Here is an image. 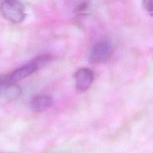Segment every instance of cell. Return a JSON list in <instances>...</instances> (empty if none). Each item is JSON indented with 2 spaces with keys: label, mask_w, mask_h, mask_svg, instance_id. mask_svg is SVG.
<instances>
[{
  "label": "cell",
  "mask_w": 153,
  "mask_h": 153,
  "mask_svg": "<svg viewBox=\"0 0 153 153\" xmlns=\"http://www.w3.org/2000/svg\"><path fill=\"white\" fill-rule=\"evenodd\" d=\"M50 59L51 57L48 55H40L34 58L28 64H24L22 67L14 70L7 76H3V78L4 80L10 83H16L35 73L39 67L49 62Z\"/></svg>",
  "instance_id": "cell-1"
},
{
  "label": "cell",
  "mask_w": 153,
  "mask_h": 153,
  "mask_svg": "<svg viewBox=\"0 0 153 153\" xmlns=\"http://www.w3.org/2000/svg\"><path fill=\"white\" fill-rule=\"evenodd\" d=\"M0 12L3 18L13 24L22 22L26 16L25 7L19 0H1Z\"/></svg>",
  "instance_id": "cell-2"
},
{
  "label": "cell",
  "mask_w": 153,
  "mask_h": 153,
  "mask_svg": "<svg viewBox=\"0 0 153 153\" xmlns=\"http://www.w3.org/2000/svg\"><path fill=\"white\" fill-rule=\"evenodd\" d=\"M113 52V46L108 40H101L91 49L89 55V61L91 64H102L107 61Z\"/></svg>",
  "instance_id": "cell-3"
},
{
  "label": "cell",
  "mask_w": 153,
  "mask_h": 153,
  "mask_svg": "<svg viewBox=\"0 0 153 153\" xmlns=\"http://www.w3.org/2000/svg\"><path fill=\"white\" fill-rule=\"evenodd\" d=\"M76 88L79 93L88 91L92 85L94 80V72L89 68H80L74 74Z\"/></svg>",
  "instance_id": "cell-4"
},
{
  "label": "cell",
  "mask_w": 153,
  "mask_h": 153,
  "mask_svg": "<svg viewBox=\"0 0 153 153\" xmlns=\"http://www.w3.org/2000/svg\"><path fill=\"white\" fill-rule=\"evenodd\" d=\"M1 78L2 84H1V91H0V97L10 101L16 100V99L19 98L22 93L20 87L16 85V83H10L5 81L3 76Z\"/></svg>",
  "instance_id": "cell-5"
},
{
  "label": "cell",
  "mask_w": 153,
  "mask_h": 153,
  "mask_svg": "<svg viewBox=\"0 0 153 153\" xmlns=\"http://www.w3.org/2000/svg\"><path fill=\"white\" fill-rule=\"evenodd\" d=\"M54 100L48 95H37L33 97L30 102V107L33 111L41 112L52 107Z\"/></svg>",
  "instance_id": "cell-6"
},
{
  "label": "cell",
  "mask_w": 153,
  "mask_h": 153,
  "mask_svg": "<svg viewBox=\"0 0 153 153\" xmlns=\"http://www.w3.org/2000/svg\"><path fill=\"white\" fill-rule=\"evenodd\" d=\"M143 5L145 10L149 13L150 16H152L153 12V4L152 0H143Z\"/></svg>",
  "instance_id": "cell-7"
},
{
  "label": "cell",
  "mask_w": 153,
  "mask_h": 153,
  "mask_svg": "<svg viewBox=\"0 0 153 153\" xmlns=\"http://www.w3.org/2000/svg\"><path fill=\"white\" fill-rule=\"evenodd\" d=\"M1 84H2V81H1V77H0V91H1Z\"/></svg>",
  "instance_id": "cell-8"
}]
</instances>
